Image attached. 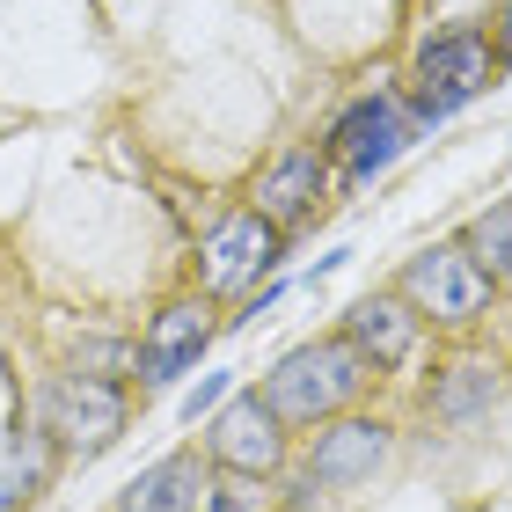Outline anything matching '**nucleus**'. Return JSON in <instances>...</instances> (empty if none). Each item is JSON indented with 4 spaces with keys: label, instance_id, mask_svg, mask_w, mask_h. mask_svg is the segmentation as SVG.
<instances>
[{
    "label": "nucleus",
    "instance_id": "f257e3e1",
    "mask_svg": "<svg viewBox=\"0 0 512 512\" xmlns=\"http://www.w3.org/2000/svg\"><path fill=\"white\" fill-rule=\"evenodd\" d=\"M366 381H374V366H366L344 337H315V344H293V352L264 374L256 395L271 403L278 425H330Z\"/></svg>",
    "mask_w": 512,
    "mask_h": 512
},
{
    "label": "nucleus",
    "instance_id": "f03ea898",
    "mask_svg": "<svg viewBox=\"0 0 512 512\" xmlns=\"http://www.w3.org/2000/svg\"><path fill=\"white\" fill-rule=\"evenodd\" d=\"M37 432L52 439L59 454L96 461L125 439V388L96 381V374H52L37 388Z\"/></svg>",
    "mask_w": 512,
    "mask_h": 512
},
{
    "label": "nucleus",
    "instance_id": "7ed1b4c3",
    "mask_svg": "<svg viewBox=\"0 0 512 512\" xmlns=\"http://www.w3.org/2000/svg\"><path fill=\"white\" fill-rule=\"evenodd\" d=\"M498 81V52L476 30H439L417 44V88H410V118L417 125H447L461 103H476Z\"/></svg>",
    "mask_w": 512,
    "mask_h": 512
},
{
    "label": "nucleus",
    "instance_id": "20e7f679",
    "mask_svg": "<svg viewBox=\"0 0 512 512\" xmlns=\"http://www.w3.org/2000/svg\"><path fill=\"white\" fill-rule=\"evenodd\" d=\"M395 293L410 300L425 322H447V330H469V322L491 308V271L476 264L469 249H461V235L454 242H432V249H417L410 264H403V278H395Z\"/></svg>",
    "mask_w": 512,
    "mask_h": 512
},
{
    "label": "nucleus",
    "instance_id": "39448f33",
    "mask_svg": "<svg viewBox=\"0 0 512 512\" xmlns=\"http://www.w3.org/2000/svg\"><path fill=\"white\" fill-rule=\"evenodd\" d=\"M417 132H425V125L410 118V103L395 96V88H374V96H352V103L337 110V125H330V139H322V154L344 169V183H366V176H381Z\"/></svg>",
    "mask_w": 512,
    "mask_h": 512
},
{
    "label": "nucleus",
    "instance_id": "423d86ee",
    "mask_svg": "<svg viewBox=\"0 0 512 512\" xmlns=\"http://www.w3.org/2000/svg\"><path fill=\"white\" fill-rule=\"evenodd\" d=\"M278 256H286V235H278L256 205H242V213H227L213 235L198 242V286L213 293V300L256 293V278H271Z\"/></svg>",
    "mask_w": 512,
    "mask_h": 512
},
{
    "label": "nucleus",
    "instance_id": "0eeeda50",
    "mask_svg": "<svg viewBox=\"0 0 512 512\" xmlns=\"http://www.w3.org/2000/svg\"><path fill=\"white\" fill-rule=\"evenodd\" d=\"M205 447H213L220 469H249V476H278V461H286V425L271 417L264 395H227L213 410V425H205Z\"/></svg>",
    "mask_w": 512,
    "mask_h": 512
},
{
    "label": "nucleus",
    "instance_id": "6e6552de",
    "mask_svg": "<svg viewBox=\"0 0 512 512\" xmlns=\"http://www.w3.org/2000/svg\"><path fill=\"white\" fill-rule=\"evenodd\" d=\"M395 432L381 417H330L315 425V454H308V491H352L388 461Z\"/></svg>",
    "mask_w": 512,
    "mask_h": 512
},
{
    "label": "nucleus",
    "instance_id": "1a4fd4ad",
    "mask_svg": "<svg viewBox=\"0 0 512 512\" xmlns=\"http://www.w3.org/2000/svg\"><path fill=\"white\" fill-rule=\"evenodd\" d=\"M337 337L352 344L374 374H395V366H410L417 337H425V315H417L403 293H366V300L344 308V330H337Z\"/></svg>",
    "mask_w": 512,
    "mask_h": 512
},
{
    "label": "nucleus",
    "instance_id": "9d476101",
    "mask_svg": "<svg viewBox=\"0 0 512 512\" xmlns=\"http://www.w3.org/2000/svg\"><path fill=\"white\" fill-rule=\"evenodd\" d=\"M205 344H213V308L205 300H169L147 322V337L132 344V374L139 381H176L205 359Z\"/></svg>",
    "mask_w": 512,
    "mask_h": 512
},
{
    "label": "nucleus",
    "instance_id": "9b49d317",
    "mask_svg": "<svg viewBox=\"0 0 512 512\" xmlns=\"http://www.w3.org/2000/svg\"><path fill=\"white\" fill-rule=\"evenodd\" d=\"M322 191H330V154L322 147H286L264 176H256V213L286 235V227H300L322 205Z\"/></svg>",
    "mask_w": 512,
    "mask_h": 512
},
{
    "label": "nucleus",
    "instance_id": "f8f14e48",
    "mask_svg": "<svg viewBox=\"0 0 512 512\" xmlns=\"http://www.w3.org/2000/svg\"><path fill=\"white\" fill-rule=\"evenodd\" d=\"M205 491H213V469L191 454V447H176V454H161L154 469H139L125 491H118V512H198Z\"/></svg>",
    "mask_w": 512,
    "mask_h": 512
},
{
    "label": "nucleus",
    "instance_id": "ddd939ff",
    "mask_svg": "<svg viewBox=\"0 0 512 512\" xmlns=\"http://www.w3.org/2000/svg\"><path fill=\"white\" fill-rule=\"evenodd\" d=\"M498 366H483V359H461V366H447V374H432V388H425V410L439 417V425H476L483 410L498 403Z\"/></svg>",
    "mask_w": 512,
    "mask_h": 512
},
{
    "label": "nucleus",
    "instance_id": "4468645a",
    "mask_svg": "<svg viewBox=\"0 0 512 512\" xmlns=\"http://www.w3.org/2000/svg\"><path fill=\"white\" fill-rule=\"evenodd\" d=\"M52 439L44 432H15L8 439V454H0V512H15V505H30L44 483H52Z\"/></svg>",
    "mask_w": 512,
    "mask_h": 512
},
{
    "label": "nucleus",
    "instance_id": "2eb2a0df",
    "mask_svg": "<svg viewBox=\"0 0 512 512\" xmlns=\"http://www.w3.org/2000/svg\"><path fill=\"white\" fill-rule=\"evenodd\" d=\"M461 249L476 256L483 271H491V286H512V205H491V213H476L461 227Z\"/></svg>",
    "mask_w": 512,
    "mask_h": 512
},
{
    "label": "nucleus",
    "instance_id": "dca6fc26",
    "mask_svg": "<svg viewBox=\"0 0 512 512\" xmlns=\"http://www.w3.org/2000/svg\"><path fill=\"white\" fill-rule=\"evenodd\" d=\"M205 512H278L271 476H249V469H220L213 491H205Z\"/></svg>",
    "mask_w": 512,
    "mask_h": 512
},
{
    "label": "nucleus",
    "instance_id": "f3484780",
    "mask_svg": "<svg viewBox=\"0 0 512 512\" xmlns=\"http://www.w3.org/2000/svg\"><path fill=\"white\" fill-rule=\"evenodd\" d=\"M227 395H235V374H205L191 395H183V425H198V417H213Z\"/></svg>",
    "mask_w": 512,
    "mask_h": 512
},
{
    "label": "nucleus",
    "instance_id": "a211bd4d",
    "mask_svg": "<svg viewBox=\"0 0 512 512\" xmlns=\"http://www.w3.org/2000/svg\"><path fill=\"white\" fill-rule=\"evenodd\" d=\"M498 52L512 59V0H505V37H498Z\"/></svg>",
    "mask_w": 512,
    "mask_h": 512
}]
</instances>
